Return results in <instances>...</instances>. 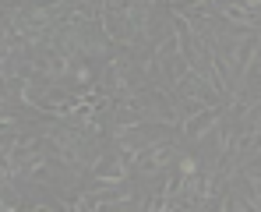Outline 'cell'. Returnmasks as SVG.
<instances>
[{
    "instance_id": "8992f818",
    "label": "cell",
    "mask_w": 261,
    "mask_h": 212,
    "mask_svg": "<svg viewBox=\"0 0 261 212\" xmlns=\"http://www.w3.org/2000/svg\"><path fill=\"white\" fill-rule=\"evenodd\" d=\"M258 78H261V57H258Z\"/></svg>"
},
{
    "instance_id": "5b68a950",
    "label": "cell",
    "mask_w": 261,
    "mask_h": 212,
    "mask_svg": "<svg viewBox=\"0 0 261 212\" xmlns=\"http://www.w3.org/2000/svg\"><path fill=\"white\" fill-rule=\"evenodd\" d=\"M180 173H184V177H194V173H198V163H194L191 156H184V159H180Z\"/></svg>"
},
{
    "instance_id": "277c9868",
    "label": "cell",
    "mask_w": 261,
    "mask_h": 212,
    "mask_svg": "<svg viewBox=\"0 0 261 212\" xmlns=\"http://www.w3.org/2000/svg\"><path fill=\"white\" fill-rule=\"evenodd\" d=\"M18 202H21V198L14 195V187H11V184H4V209H7V212L18 209Z\"/></svg>"
},
{
    "instance_id": "7a4b0ae2",
    "label": "cell",
    "mask_w": 261,
    "mask_h": 212,
    "mask_svg": "<svg viewBox=\"0 0 261 212\" xmlns=\"http://www.w3.org/2000/svg\"><path fill=\"white\" fill-rule=\"evenodd\" d=\"M219 14H222L226 21L240 25V29H258V25H261V14H258V11H251L247 4H222Z\"/></svg>"
},
{
    "instance_id": "3957f363",
    "label": "cell",
    "mask_w": 261,
    "mask_h": 212,
    "mask_svg": "<svg viewBox=\"0 0 261 212\" xmlns=\"http://www.w3.org/2000/svg\"><path fill=\"white\" fill-rule=\"evenodd\" d=\"M219 113H222V106H208V110H201V113H198V117H191V121H184V131H187V134H191V138H201V134H205V131H212V127L219 124Z\"/></svg>"
},
{
    "instance_id": "6da1fadb",
    "label": "cell",
    "mask_w": 261,
    "mask_h": 212,
    "mask_svg": "<svg viewBox=\"0 0 261 212\" xmlns=\"http://www.w3.org/2000/svg\"><path fill=\"white\" fill-rule=\"evenodd\" d=\"M173 159H176V145H173V142H152V149H148L145 159L138 163V173H145V177H159V173L170 170Z\"/></svg>"
}]
</instances>
